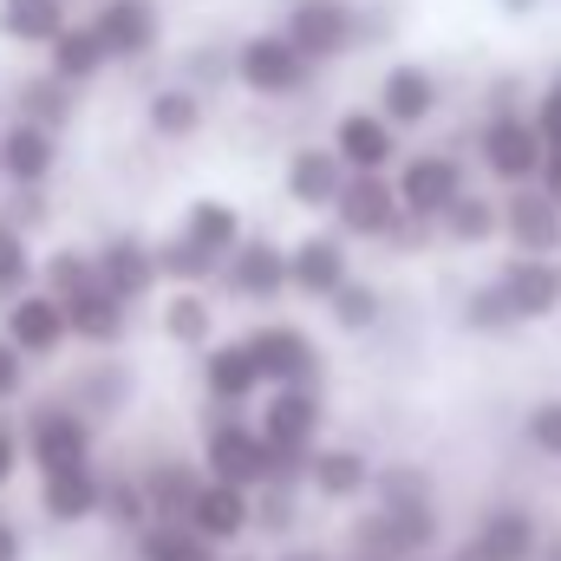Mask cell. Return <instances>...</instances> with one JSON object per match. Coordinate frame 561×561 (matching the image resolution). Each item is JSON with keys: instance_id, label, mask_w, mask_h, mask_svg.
I'll return each instance as SVG.
<instances>
[{"instance_id": "cell-1", "label": "cell", "mask_w": 561, "mask_h": 561, "mask_svg": "<svg viewBox=\"0 0 561 561\" xmlns=\"http://www.w3.org/2000/svg\"><path fill=\"white\" fill-rule=\"evenodd\" d=\"M236 79H242L249 92H262V99H294V92L313 79V59H307L287 33H255V39H242V53H236Z\"/></svg>"}, {"instance_id": "cell-2", "label": "cell", "mask_w": 561, "mask_h": 561, "mask_svg": "<svg viewBox=\"0 0 561 561\" xmlns=\"http://www.w3.org/2000/svg\"><path fill=\"white\" fill-rule=\"evenodd\" d=\"M268 457H275V450H268V431H255V424H242V419H216L209 424V444H203L209 477L255 490V483H268Z\"/></svg>"}, {"instance_id": "cell-3", "label": "cell", "mask_w": 561, "mask_h": 561, "mask_svg": "<svg viewBox=\"0 0 561 561\" xmlns=\"http://www.w3.org/2000/svg\"><path fill=\"white\" fill-rule=\"evenodd\" d=\"M542 157H549V144L536 131V118H516V112H496L490 125H483V163H490V176H503V183H536L542 176Z\"/></svg>"}, {"instance_id": "cell-4", "label": "cell", "mask_w": 561, "mask_h": 561, "mask_svg": "<svg viewBox=\"0 0 561 561\" xmlns=\"http://www.w3.org/2000/svg\"><path fill=\"white\" fill-rule=\"evenodd\" d=\"M333 216L346 222V236H399L405 196H399V183H386V170H353V183L340 190Z\"/></svg>"}, {"instance_id": "cell-5", "label": "cell", "mask_w": 561, "mask_h": 561, "mask_svg": "<svg viewBox=\"0 0 561 561\" xmlns=\"http://www.w3.org/2000/svg\"><path fill=\"white\" fill-rule=\"evenodd\" d=\"M280 33L320 66V59H333V53H346V46L359 39V20H353L346 0H294L287 20H280Z\"/></svg>"}, {"instance_id": "cell-6", "label": "cell", "mask_w": 561, "mask_h": 561, "mask_svg": "<svg viewBox=\"0 0 561 561\" xmlns=\"http://www.w3.org/2000/svg\"><path fill=\"white\" fill-rule=\"evenodd\" d=\"M399 196H405V216H419V222H444V209L463 196V163H457V157L424 150V157H412V163H405Z\"/></svg>"}, {"instance_id": "cell-7", "label": "cell", "mask_w": 561, "mask_h": 561, "mask_svg": "<svg viewBox=\"0 0 561 561\" xmlns=\"http://www.w3.org/2000/svg\"><path fill=\"white\" fill-rule=\"evenodd\" d=\"M431 542V510H379V516H359L353 529V556L373 561H412Z\"/></svg>"}, {"instance_id": "cell-8", "label": "cell", "mask_w": 561, "mask_h": 561, "mask_svg": "<svg viewBox=\"0 0 561 561\" xmlns=\"http://www.w3.org/2000/svg\"><path fill=\"white\" fill-rule=\"evenodd\" d=\"M92 26H99V39H105L112 59H144L157 46V33H163L157 0H99Z\"/></svg>"}, {"instance_id": "cell-9", "label": "cell", "mask_w": 561, "mask_h": 561, "mask_svg": "<svg viewBox=\"0 0 561 561\" xmlns=\"http://www.w3.org/2000/svg\"><path fill=\"white\" fill-rule=\"evenodd\" d=\"M72 333V313H66V300L59 294H13V307H7V340L20 346V353H53L59 340Z\"/></svg>"}, {"instance_id": "cell-10", "label": "cell", "mask_w": 561, "mask_h": 561, "mask_svg": "<svg viewBox=\"0 0 561 561\" xmlns=\"http://www.w3.org/2000/svg\"><path fill=\"white\" fill-rule=\"evenodd\" d=\"M503 229H510V242L523 249V255H556L561 249V203L549 190H516L510 203H503Z\"/></svg>"}, {"instance_id": "cell-11", "label": "cell", "mask_w": 561, "mask_h": 561, "mask_svg": "<svg viewBox=\"0 0 561 561\" xmlns=\"http://www.w3.org/2000/svg\"><path fill=\"white\" fill-rule=\"evenodd\" d=\"M26 450H33V463L53 477V470H79L85 457H92V424L79 419V412H39L33 419V437H26Z\"/></svg>"}, {"instance_id": "cell-12", "label": "cell", "mask_w": 561, "mask_h": 561, "mask_svg": "<svg viewBox=\"0 0 561 561\" xmlns=\"http://www.w3.org/2000/svg\"><path fill=\"white\" fill-rule=\"evenodd\" d=\"M249 346H255L268 386H313V373H320V353L300 327H262V333H249Z\"/></svg>"}, {"instance_id": "cell-13", "label": "cell", "mask_w": 561, "mask_h": 561, "mask_svg": "<svg viewBox=\"0 0 561 561\" xmlns=\"http://www.w3.org/2000/svg\"><path fill=\"white\" fill-rule=\"evenodd\" d=\"M353 183V170H346V157L327 144H313V150H294V163H287V196L294 203H307V209H333L340 203V190Z\"/></svg>"}, {"instance_id": "cell-14", "label": "cell", "mask_w": 561, "mask_h": 561, "mask_svg": "<svg viewBox=\"0 0 561 561\" xmlns=\"http://www.w3.org/2000/svg\"><path fill=\"white\" fill-rule=\"evenodd\" d=\"M203 386H209L216 405H249V399L268 386V373H262L255 346L236 340V346H209V359H203Z\"/></svg>"}, {"instance_id": "cell-15", "label": "cell", "mask_w": 561, "mask_h": 561, "mask_svg": "<svg viewBox=\"0 0 561 561\" xmlns=\"http://www.w3.org/2000/svg\"><path fill=\"white\" fill-rule=\"evenodd\" d=\"M333 150L346 157V170H386L399 157V125L386 112H346L333 131Z\"/></svg>"}, {"instance_id": "cell-16", "label": "cell", "mask_w": 561, "mask_h": 561, "mask_svg": "<svg viewBox=\"0 0 561 561\" xmlns=\"http://www.w3.org/2000/svg\"><path fill=\"white\" fill-rule=\"evenodd\" d=\"M222 275H229L236 294H249V300H275L280 287H294V255H280L275 242H242L222 262Z\"/></svg>"}, {"instance_id": "cell-17", "label": "cell", "mask_w": 561, "mask_h": 561, "mask_svg": "<svg viewBox=\"0 0 561 561\" xmlns=\"http://www.w3.org/2000/svg\"><path fill=\"white\" fill-rule=\"evenodd\" d=\"M46 170H53V131L33 125V118H13L7 138H0V176H7L13 190H39Z\"/></svg>"}, {"instance_id": "cell-18", "label": "cell", "mask_w": 561, "mask_h": 561, "mask_svg": "<svg viewBox=\"0 0 561 561\" xmlns=\"http://www.w3.org/2000/svg\"><path fill=\"white\" fill-rule=\"evenodd\" d=\"M249 523H255V503H249V490H242V483H222V477H209V483H203V496H196V510H190V529H203L209 542H236Z\"/></svg>"}, {"instance_id": "cell-19", "label": "cell", "mask_w": 561, "mask_h": 561, "mask_svg": "<svg viewBox=\"0 0 561 561\" xmlns=\"http://www.w3.org/2000/svg\"><path fill=\"white\" fill-rule=\"evenodd\" d=\"M503 294L516 300L523 320H549L561 307V268L549 255H516V262L503 268Z\"/></svg>"}, {"instance_id": "cell-20", "label": "cell", "mask_w": 561, "mask_h": 561, "mask_svg": "<svg viewBox=\"0 0 561 561\" xmlns=\"http://www.w3.org/2000/svg\"><path fill=\"white\" fill-rule=\"evenodd\" d=\"M157 275H163V268H157V249H144L138 236H112V242L99 249V280H105L118 300H144Z\"/></svg>"}, {"instance_id": "cell-21", "label": "cell", "mask_w": 561, "mask_h": 561, "mask_svg": "<svg viewBox=\"0 0 561 561\" xmlns=\"http://www.w3.org/2000/svg\"><path fill=\"white\" fill-rule=\"evenodd\" d=\"M477 561H536L542 556V536H536V523H529V510H490L483 523H477Z\"/></svg>"}, {"instance_id": "cell-22", "label": "cell", "mask_w": 561, "mask_h": 561, "mask_svg": "<svg viewBox=\"0 0 561 561\" xmlns=\"http://www.w3.org/2000/svg\"><path fill=\"white\" fill-rule=\"evenodd\" d=\"M379 112L405 131V125H424L431 112H437V79L424 72V66H392L386 79H379Z\"/></svg>"}, {"instance_id": "cell-23", "label": "cell", "mask_w": 561, "mask_h": 561, "mask_svg": "<svg viewBox=\"0 0 561 561\" xmlns=\"http://www.w3.org/2000/svg\"><path fill=\"white\" fill-rule=\"evenodd\" d=\"M373 463L359 457V450H346V444H333V450H313V470H307V483L327 496V503H353V496H366L373 490Z\"/></svg>"}, {"instance_id": "cell-24", "label": "cell", "mask_w": 561, "mask_h": 561, "mask_svg": "<svg viewBox=\"0 0 561 561\" xmlns=\"http://www.w3.org/2000/svg\"><path fill=\"white\" fill-rule=\"evenodd\" d=\"M39 503H46V516H53V523H85V516H99L105 483L92 477V463H79V470H53V477H46V490H39Z\"/></svg>"}, {"instance_id": "cell-25", "label": "cell", "mask_w": 561, "mask_h": 561, "mask_svg": "<svg viewBox=\"0 0 561 561\" xmlns=\"http://www.w3.org/2000/svg\"><path fill=\"white\" fill-rule=\"evenodd\" d=\"M262 431H268V444H313V431H320V399H313V386H275Z\"/></svg>"}, {"instance_id": "cell-26", "label": "cell", "mask_w": 561, "mask_h": 561, "mask_svg": "<svg viewBox=\"0 0 561 561\" xmlns=\"http://www.w3.org/2000/svg\"><path fill=\"white\" fill-rule=\"evenodd\" d=\"M66 26V0H0V33L20 46H53Z\"/></svg>"}, {"instance_id": "cell-27", "label": "cell", "mask_w": 561, "mask_h": 561, "mask_svg": "<svg viewBox=\"0 0 561 561\" xmlns=\"http://www.w3.org/2000/svg\"><path fill=\"white\" fill-rule=\"evenodd\" d=\"M294 287L333 300V294L346 287V249H340L333 236H307V242L294 249Z\"/></svg>"}, {"instance_id": "cell-28", "label": "cell", "mask_w": 561, "mask_h": 561, "mask_svg": "<svg viewBox=\"0 0 561 561\" xmlns=\"http://www.w3.org/2000/svg\"><path fill=\"white\" fill-rule=\"evenodd\" d=\"M105 39H99V26L85 20V26H66L59 39H53V79H66V85H85V79H99L105 72Z\"/></svg>"}, {"instance_id": "cell-29", "label": "cell", "mask_w": 561, "mask_h": 561, "mask_svg": "<svg viewBox=\"0 0 561 561\" xmlns=\"http://www.w3.org/2000/svg\"><path fill=\"white\" fill-rule=\"evenodd\" d=\"M125 307H131V300H118L105 280L66 300V313H72V333H79V340H92V346H105V340H118V333H125Z\"/></svg>"}, {"instance_id": "cell-30", "label": "cell", "mask_w": 561, "mask_h": 561, "mask_svg": "<svg viewBox=\"0 0 561 561\" xmlns=\"http://www.w3.org/2000/svg\"><path fill=\"white\" fill-rule=\"evenodd\" d=\"M183 236H196L209 255H236L242 249V216H236V203H216V196H203V203H190V222H183Z\"/></svg>"}, {"instance_id": "cell-31", "label": "cell", "mask_w": 561, "mask_h": 561, "mask_svg": "<svg viewBox=\"0 0 561 561\" xmlns=\"http://www.w3.org/2000/svg\"><path fill=\"white\" fill-rule=\"evenodd\" d=\"M144 490H150L157 523H190V510H196V496H203V477H190L183 463H163V470L144 477Z\"/></svg>"}, {"instance_id": "cell-32", "label": "cell", "mask_w": 561, "mask_h": 561, "mask_svg": "<svg viewBox=\"0 0 561 561\" xmlns=\"http://www.w3.org/2000/svg\"><path fill=\"white\" fill-rule=\"evenodd\" d=\"M144 561H222L216 542L190 523H150L144 529Z\"/></svg>"}, {"instance_id": "cell-33", "label": "cell", "mask_w": 561, "mask_h": 561, "mask_svg": "<svg viewBox=\"0 0 561 561\" xmlns=\"http://www.w3.org/2000/svg\"><path fill=\"white\" fill-rule=\"evenodd\" d=\"M496 229H503V209H496L490 196H470V190H463V196L444 209V236H450V242H490Z\"/></svg>"}, {"instance_id": "cell-34", "label": "cell", "mask_w": 561, "mask_h": 561, "mask_svg": "<svg viewBox=\"0 0 561 561\" xmlns=\"http://www.w3.org/2000/svg\"><path fill=\"white\" fill-rule=\"evenodd\" d=\"M196 125H203V99L190 85H170V92L150 99V131L157 138H190Z\"/></svg>"}, {"instance_id": "cell-35", "label": "cell", "mask_w": 561, "mask_h": 561, "mask_svg": "<svg viewBox=\"0 0 561 561\" xmlns=\"http://www.w3.org/2000/svg\"><path fill=\"white\" fill-rule=\"evenodd\" d=\"M157 268L170 280H183V287H196V280H209L216 268H222V255H209L196 236H170L163 249H157Z\"/></svg>"}, {"instance_id": "cell-36", "label": "cell", "mask_w": 561, "mask_h": 561, "mask_svg": "<svg viewBox=\"0 0 561 561\" xmlns=\"http://www.w3.org/2000/svg\"><path fill=\"white\" fill-rule=\"evenodd\" d=\"M373 496H379V510H431V477L412 463H386L373 477Z\"/></svg>"}, {"instance_id": "cell-37", "label": "cell", "mask_w": 561, "mask_h": 561, "mask_svg": "<svg viewBox=\"0 0 561 561\" xmlns=\"http://www.w3.org/2000/svg\"><path fill=\"white\" fill-rule=\"evenodd\" d=\"M209 327H216V313H209V300L190 294V287L163 307V333H170L176 346H209Z\"/></svg>"}, {"instance_id": "cell-38", "label": "cell", "mask_w": 561, "mask_h": 561, "mask_svg": "<svg viewBox=\"0 0 561 561\" xmlns=\"http://www.w3.org/2000/svg\"><path fill=\"white\" fill-rule=\"evenodd\" d=\"M463 320H470L477 333H510L523 313H516V300L503 294V280H483V287H470V307H463Z\"/></svg>"}, {"instance_id": "cell-39", "label": "cell", "mask_w": 561, "mask_h": 561, "mask_svg": "<svg viewBox=\"0 0 561 561\" xmlns=\"http://www.w3.org/2000/svg\"><path fill=\"white\" fill-rule=\"evenodd\" d=\"M99 516H105V523H118V529H144L157 510H150V490H144V483H125V477H118V483H105Z\"/></svg>"}, {"instance_id": "cell-40", "label": "cell", "mask_w": 561, "mask_h": 561, "mask_svg": "<svg viewBox=\"0 0 561 561\" xmlns=\"http://www.w3.org/2000/svg\"><path fill=\"white\" fill-rule=\"evenodd\" d=\"M46 287H53L59 300H72V294H85V287H99V255H79V249H59V255L46 262Z\"/></svg>"}, {"instance_id": "cell-41", "label": "cell", "mask_w": 561, "mask_h": 561, "mask_svg": "<svg viewBox=\"0 0 561 561\" xmlns=\"http://www.w3.org/2000/svg\"><path fill=\"white\" fill-rule=\"evenodd\" d=\"M66 92H72L66 79H33V85L20 92V118H33V125H46V131H53V125L72 112V99H66Z\"/></svg>"}, {"instance_id": "cell-42", "label": "cell", "mask_w": 561, "mask_h": 561, "mask_svg": "<svg viewBox=\"0 0 561 561\" xmlns=\"http://www.w3.org/2000/svg\"><path fill=\"white\" fill-rule=\"evenodd\" d=\"M26 275H33L26 229L20 222H0V294H26Z\"/></svg>"}, {"instance_id": "cell-43", "label": "cell", "mask_w": 561, "mask_h": 561, "mask_svg": "<svg viewBox=\"0 0 561 561\" xmlns=\"http://www.w3.org/2000/svg\"><path fill=\"white\" fill-rule=\"evenodd\" d=\"M333 320H340V327H353V333H366V327L379 320V294H373L366 280H346V287L333 294Z\"/></svg>"}, {"instance_id": "cell-44", "label": "cell", "mask_w": 561, "mask_h": 561, "mask_svg": "<svg viewBox=\"0 0 561 561\" xmlns=\"http://www.w3.org/2000/svg\"><path fill=\"white\" fill-rule=\"evenodd\" d=\"M529 444L549 450V457H561V399H542V405L529 412Z\"/></svg>"}, {"instance_id": "cell-45", "label": "cell", "mask_w": 561, "mask_h": 561, "mask_svg": "<svg viewBox=\"0 0 561 561\" xmlns=\"http://www.w3.org/2000/svg\"><path fill=\"white\" fill-rule=\"evenodd\" d=\"M536 131H542L549 150H561V72H556V85L542 92V105H536Z\"/></svg>"}, {"instance_id": "cell-46", "label": "cell", "mask_w": 561, "mask_h": 561, "mask_svg": "<svg viewBox=\"0 0 561 561\" xmlns=\"http://www.w3.org/2000/svg\"><path fill=\"white\" fill-rule=\"evenodd\" d=\"M20 386H26V353H20V346L0 333V399H13Z\"/></svg>"}, {"instance_id": "cell-47", "label": "cell", "mask_w": 561, "mask_h": 561, "mask_svg": "<svg viewBox=\"0 0 561 561\" xmlns=\"http://www.w3.org/2000/svg\"><path fill=\"white\" fill-rule=\"evenodd\" d=\"M255 523H262V529H287V523H294V496H287V483H275V496L255 510Z\"/></svg>"}, {"instance_id": "cell-48", "label": "cell", "mask_w": 561, "mask_h": 561, "mask_svg": "<svg viewBox=\"0 0 561 561\" xmlns=\"http://www.w3.org/2000/svg\"><path fill=\"white\" fill-rule=\"evenodd\" d=\"M0 561H26V542H20L13 523H0Z\"/></svg>"}, {"instance_id": "cell-49", "label": "cell", "mask_w": 561, "mask_h": 561, "mask_svg": "<svg viewBox=\"0 0 561 561\" xmlns=\"http://www.w3.org/2000/svg\"><path fill=\"white\" fill-rule=\"evenodd\" d=\"M542 190L561 203V150H549V157H542Z\"/></svg>"}, {"instance_id": "cell-50", "label": "cell", "mask_w": 561, "mask_h": 561, "mask_svg": "<svg viewBox=\"0 0 561 561\" xmlns=\"http://www.w3.org/2000/svg\"><path fill=\"white\" fill-rule=\"evenodd\" d=\"M13 463H20V444H13V431H0V483L13 477Z\"/></svg>"}, {"instance_id": "cell-51", "label": "cell", "mask_w": 561, "mask_h": 561, "mask_svg": "<svg viewBox=\"0 0 561 561\" xmlns=\"http://www.w3.org/2000/svg\"><path fill=\"white\" fill-rule=\"evenodd\" d=\"M280 561H327L320 549H294V556H280Z\"/></svg>"}, {"instance_id": "cell-52", "label": "cell", "mask_w": 561, "mask_h": 561, "mask_svg": "<svg viewBox=\"0 0 561 561\" xmlns=\"http://www.w3.org/2000/svg\"><path fill=\"white\" fill-rule=\"evenodd\" d=\"M536 561H561V536H556V542H542V556H536Z\"/></svg>"}, {"instance_id": "cell-53", "label": "cell", "mask_w": 561, "mask_h": 561, "mask_svg": "<svg viewBox=\"0 0 561 561\" xmlns=\"http://www.w3.org/2000/svg\"><path fill=\"white\" fill-rule=\"evenodd\" d=\"M503 7H510V13H529V7H536V0H503Z\"/></svg>"}]
</instances>
